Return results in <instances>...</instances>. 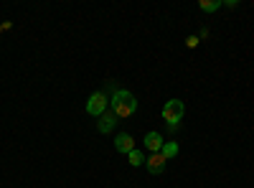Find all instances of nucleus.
<instances>
[{"instance_id":"nucleus-10","label":"nucleus","mask_w":254,"mask_h":188,"mask_svg":"<svg viewBox=\"0 0 254 188\" xmlns=\"http://www.w3.org/2000/svg\"><path fill=\"white\" fill-rule=\"evenodd\" d=\"M160 153H163L168 160H171V158H176V155H178V145H176V142H165Z\"/></svg>"},{"instance_id":"nucleus-7","label":"nucleus","mask_w":254,"mask_h":188,"mask_svg":"<svg viewBox=\"0 0 254 188\" xmlns=\"http://www.w3.org/2000/svg\"><path fill=\"white\" fill-rule=\"evenodd\" d=\"M115 148H117V153H132L135 150V140H132V135L130 132H122V135H117V140H115Z\"/></svg>"},{"instance_id":"nucleus-13","label":"nucleus","mask_w":254,"mask_h":188,"mask_svg":"<svg viewBox=\"0 0 254 188\" xmlns=\"http://www.w3.org/2000/svg\"><path fill=\"white\" fill-rule=\"evenodd\" d=\"M0 33H3V23H0Z\"/></svg>"},{"instance_id":"nucleus-3","label":"nucleus","mask_w":254,"mask_h":188,"mask_svg":"<svg viewBox=\"0 0 254 188\" xmlns=\"http://www.w3.org/2000/svg\"><path fill=\"white\" fill-rule=\"evenodd\" d=\"M107 104H110L107 92H94V94L89 97V102H87V115H92V117L99 120L104 112H107Z\"/></svg>"},{"instance_id":"nucleus-11","label":"nucleus","mask_w":254,"mask_h":188,"mask_svg":"<svg viewBox=\"0 0 254 188\" xmlns=\"http://www.w3.org/2000/svg\"><path fill=\"white\" fill-rule=\"evenodd\" d=\"M198 41H201L198 36H188V38H186V46H188V49H196V46H198Z\"/></svg>"},{"instance_id":"nucleus-12","label":"nucleus","mask_w":254,"mask_h":188,"mask_svg":"<svg viewBox=\"0 0 254 188\" xmlns=\"http://www.w3.org/2000/svg\"><path fill=\"white\" fill-rule=\"evenodd\" d=\"M224 5H226V8H237L239 3H237V0H224Z\"/></svg>"},{"instance_id":"nucleus-9","label":"nucleus","mask_w":254,"mask_h":188,"mask_svg":"<svg viewBox=\"0 0 254 188\" xmlns=\"http://www.w3.org/2000/svg\"><path fill=\"white\" fill-rule=\"evenodd\" d=\"M127 160H130V165H145V153L142 150H132V153H127Z\"/></svg>"},{"instance_id":"nucleus-2","label":"nucleus","mask_w":254,"mask_h":188,"mask_svg":"<svg viewBox=\"0 0 254 188\" xmlns=\"http://www.w3.org/2000/svg\"><path fill=\"white\" fill-rule=\"evenodd\" d=\"M186 115V104L181 99H171V102H165V107H163V120L171 125V127H178V122L183 120Z\"/></svg>"},{"instance_id":"nucleus-5","label":"nucleus","mask_w":254,"mask_h":188,"mask_svg":"<svg viewBox=\"0 0 254 188\" xmlns=\"http://www.w3.org/2000/svg\"><path fill=\"white\" fill-rule=\"evenodd\" d=\"M115 125H117V115L112 112V110H107L102 117H99V122H97V130L102 132V135H107V132H112L115 130Z\"/></svg>"},{"instance_id":"nucleus-8","label":"nucleus","mask_w":254,"mask_h":188,"mask_svg":"<svg viewBox=\"0 0 254 188\" xmlns=\"http://www.w3.org/2000/svg\"><path fill=\"white\" fill-rule=\"evenodd\" d=\"M198 8H201L203 13H214V10L224 8V0H201V3H198Z\"/></svg>"},{"instance_id":"nucleus-1","label":"nucleus","mask_w":254,"mask_h":188,"mask_svg":"<svg viewBox=\"0 0 254 188\" xmlns=\"http://www.w3.org/2000/svg\"><path fill=\"white\" fill-rule=\"evenodd\" d=\"M110 110L117 115V120H127V117H132L137 112V99L132 92H127V89H120L115 87L112 89V99H110Z\"/></svg>"},{"instance_id":"nucleus-4","label":"nucleus","mask_w":254,"mask_h":188,"mask_svg":"<svg viewBox=\"0 0 254 188\" xmlns=\"http://www.w3.org/2000/svg\"><path fill=\"white\" fill-rule=\"evenodd\" d=\"M145 165H147V171H150L153 176H158V173L165 171L168 158H165L163 153H153V155H147V158H145Z\"/></svg>"},{"instance_id":"nucleus-6","label":"nucleus","mask_w":254,"mask_h":188,"mask_svg":"<svg viewBox=\"0 0 254 188\" xmlns=\"http://www.w3.org/2000/svg\"><path fill=\"white\" fill-rule=\"evenodd\" d=\"M142 142H145V148H147V153H150V155H153V153H160L163 145H165V140H163L160 132H147Z\"/></svg>"}]
</instances>
